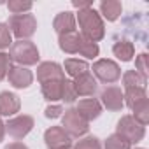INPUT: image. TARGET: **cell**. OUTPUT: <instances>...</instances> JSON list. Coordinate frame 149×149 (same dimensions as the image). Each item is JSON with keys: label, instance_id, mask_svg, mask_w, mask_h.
<instances>
[{"label": "cell", "instance_id": "cell-1", "mask_svg": "<svg viewBox=\"0 0 149 149\" xmlns=\"http://www.w3.org/2000/svg\"><path fill=\"white\" fill-rule=\"evenodd\" d=\"M79 26H81V35L84 40H91V42H98L104 39L105 35V28H104V21L100 18V14L93 9V7H86L79 11L77 16Z\"/></svg>", "mask_w": 149, "mask_h": 149}, {"label": "cell", "instance_id": "cell-2", "mask_svg": "<svg viewBox=\"0 0 149 149\" xmlns=\"http://www.w3.org/2000/svg\"><path fill=\"white\" fill-rule=\"evenodd\" d=\"M6 25L9 26L11 33H14L19 40H26L37 30V21L28 13H25V14H13Z\"/></svg>", "mask_w": 149, "mask_h": 149}, {"label": "cell", "instance_id": "cell-3", "mask_svg": "<svg viewBox=\"0 0 149 149\" xmlns=\"http://www.w3.org/2000/svg\"><path fill=\"white\" fill-rule=\"evenodd\" d=\"M9 58L13 61L19 63L21 67L23 65H35L39 61V49L30 40H18V42L11 44Z\"/></svg>", "mask_w": 149, "mask_h": 149}, {"label": "cell", "instance_id": "cell-4", "mask_svg": "<svg viewBox=\"0 0 149 149\" xmlns=\"http://www.w3.org/2000/svg\"><path fill=\"white\" fill-rule=\"evenodd\" d=\"M116 133L121 135L123 139H126L130 144H137L144 139V126L133 118V116H123L119 121H118V126H116Z\"/></svg>", "mask_w": 149, "mask_h": 149}, {"label": "cell", "instance_id": "cell-5", "mask_svg": "<svg viewBox=\"0 0 149 149\" xmlns=\"http://www.w3.org/2000/svg\"><path fill=\"white\" fill-rule=\"evenodd\" d=\"M70 137H81L88 132V121L76 111V109H68L63 114V126H61Z\"/></svg>", "mask_w": 149, "mask_h": 149}, {"label": "cell", "instance_id": "cell-6", "mask_svg": "<svg viewBox=\"0 0 149 149\" xmlns=\"http://www.w3.org/2000/svg\"><path fill=\"white\" fill-rule=\"evenodd\" d=\"M93 74L104 83V84H112L121 77L119 65L112 60H98L93 63Z\"/></svg>", "mask_w": 149, "mask_h": 149}, {"label": "cell", "instance_id": "cell-7", "mask_svg": "<svg viewBox=\"0 0 149 149\" xmlns=\"http://www.w3.org/2000/svg\"><path fill=\"white\" fill-rule=\"evenodd\" d=\"M33 128V119L26 114H21V116H16L13 119L7 121L6 125V130L7 133L13 137V139H23L25 135L30 133V130Z\"/></svg>", "mask_w": 149, "mask_h": 149}, {"label": "cell", "instance_id": "cell-8", "mask_svg": "<svg viewBox=\"0 0 149 149\" xmlns=\"http://www.w3.org/2000/svg\"><path fill=\"white\" fill-rule=\"evenodd\" d=\"M44 142L49 149H68L70 147V135L61 126H51L44 133Z\"/></svg>", "mask_w": 149, "mask_h": 149}, {"label": "cell", "instance_id": "cell-9", "mask_svg": "<svg viewBox=\"0 0 149 149\" xmlns=\"http://www.w3.org/2000/svg\"><path fill=\"white\" fill-rule=\"evenodd\" d=\"M37 79L40 84L49 83V81H63L65 79V74L61 70V67L54 61H46L40 63L37 68Z\"/></svg>", "mask_w": 149, "mask_h": 149}, {"label": "cell", "instance_id": "cell-10", "mask_svg": "<svg viewBox=\"0 0 149 149\" xmlns=\"http://www.w3.org/2000/svg\"><path fill=\"white\" fill-rule=\"evenodd\" d=\"M7 77H9V83L14 86V88H28L33 81V76L32 72L25 67H11L9 72H7Z\"/></svg>", "mask_w": 149, "mask_h": 149}, {"label": "cell", "instance_id": "cell-11", "mask_svg": "<svg viewBox=\"0 0 149 149\" xmlns=\"http://www.w3.org/2000/svg\"><path fill=\"white\" fill-rule=\"evenodd\" d=\"M100 98H102V104L109 111H121L123 109V93L116 86H107L105 90H102Z\"/></svg>", "mask_w": 149, "mask_h": 149}, {"label": "cell", "instance_id": "cell-12", "mask_svg": "<svg viewBox=\"0 0 149 149\" xmlns=\"http://www.w3.org/2000/svg\"><path fill=\"white\" fill-rule=\"evenodd\" d=\"M74 88H76L77 97L79 95L81 97H93L97 88H98V84H97V81H95V77L91 76V74L86 72V74H83V76L76 77V81H74Z\"/></svg>", "mask_w": 149, "mask_h": 149}, {"label": "cell", "instance_id": "cell-13", "mask_svg": "<svg viewBox=\"0 0 149 149\" xmlns=\"http://www.w3.org/2000/svg\"><path fill=\"white\" fill-rule=\"evenodd\" d=\"M83 40H84L83 35L74 30V32H68V33L60 35L58 44H60V49H61V51H65V53H68V54H76V53H79Z\"/></svg>", "mask_w": 149, "mask_h": 149}, {"label": "cell", "instance_id": "cell-14", "mask_svg": "<svg viewBox=\"0 0 149 149\" xmlns=\"http://www.w3.org/2000/svg\"><path fill=\"white\" fill-rule=\"evenodd\" d=\"M76 111L90 123V121H93V119H97V118L100 116L102 105H100V102H98L97 98H84V100H81V102L77 104Z\"/></svg>", "mask_w": 149, "mask_h": 149}, {"label": "cell", "instance_id": "cell-15", "mask_svg": "<svg viewBox=\"0 0 149 149\" xmlns=\"http://www.w3.org/2000/svg\"><path fill=\"white\" fill-rule=\"evenodd\" d=\"M19 98L14 93L2 91L0 93V114L2 116H13L19 111Z\"/></svg>", "mask_w": 149, "mask_h": 149}, {"label": "cell", "instance_id": "cell-16", "mask_svg": "<svg viewBox=\"0 0 149 149\" xmlns=\"http://www.w3.org/2000/svg\"><path fill=\"white\" fill-rule=\"evenodd\" d=\"M53 28L58 35L74 32L76 30V18H74L72 13H60L53 21Z\"/></svg>", "mask_w": 149, "mask_h": 149}, {"label": "cell", "instance_id": "cell-17", "mask_svg": "<svg viewBox=\"0 0 149 149\" xmlns=\"http://www.w3.org/2000/svg\"><path fill=\"white\" fill-rule=\"evenodd\" d=\"M65 81V79H63ZM63 81H49L42 84V95L47 102L61 100V91H63Z\"/></svg>", "mask_w": 149, "mask_h": 149}, {"label": "cell", "instance_id": "cell-18", "mask_svg": "<svg viewBox=\"0 0 149 149\" xmlns=\"http://www.w3.org/2000/svg\"><path fill=\"white\" fill-rule=\"evenodd\" d=\"M123 86H125V90H133V88L146 90V77H142L135 68L128 70L123 76Z\"/></svg>", "mask_w": 149, "mask_h": 149}, {"label": "cell", "instance_id": "cell-19", "mask_svg": "<svg viewBox=\"0 0 149 149\" xmlns=\"http://www.w3.org/2000/svg\"><path fill=\"white\" fill-rule=\"evenodd\" d=\"M65 70H67L68 76H72L74 79H76V77L83 76V74L90 72V67H88V63H86L84 60H74V58H68V60H65Z\"/></svg>", "mask_w": 149, "mask_h": 149}, {"label": "cell", "instance_id": "cell-20", "mask_svg": "<svg viewBox=\"0 0 149 149\" xmlns=\"http://www.w3.org/2000/svg\"><path fill=\"white\" fill-rule=\"evenodd\" d=\"M100 11L107 21H114L119 18L123 7H121V2H118V0H107V2L100 4Z\"/></svg>", "mask_w": 149, "mask_h": 149}, {"label": "cell", "instance_id": "cell-21", "mask_svg": "<svg viewBox=\"0 0 149 149\" xmlns=\"http://www.w3.org/2000/svg\"><path fill=\"white\" fill-rule=\"evenodd\" d=\"M112 53L121 60V61H130L133 58V53H135V47L132 42L128 40H119L112 46Z\"/></svg>", "mask_w": 149, "mask_h": 149}, {"label": "cell", "instance_id": "cell-22", "mask_svg": "<svg viewBox=\"0 0 149 149\" xmlns=\"http://www.w3.org/2000/svg\"><path fill=\"white\" fill-rule=\"evenodd\" d=\"M123 98H126V105L130 109H133L139 102L146 100V90H140V88H133V90H126V95H123Z\"/></svg>", "mask_w": 149, "mask_h": 149}, {"label": "cell", "instance_id": "cell-23", "mask_svg": "<svg viewBox=\"0 0 149 149\" xmlns=\"http://www.w3.org/2000/svg\"><path fill=\"white\" fill-rule=\"evenodd\" d=\"M133 118L142 125V126H146V123H147V118H149V114H147V111H149V105H147V98L146 100H142V102H139L133 109Z\"/></svg>", "mask_w": 149, "mask_h": 149}, {"label": "cell", "instance_id": "cell-24", "mask_svg": "<svg viewBox=\"0 0 149 149\" xmlns=\"http://www.w3.org/2000/svg\"><path fill=\"white\" fill-rule=\"evenodd\" d=\"M130 147H132V144L126 139H123L121 135H118V133L111 135L105 140V149H130Z\"/></svg>", "mask_w": 149, "mask_h": 149}, {"label": "cell", "instance_id": "cell-25", "mask_svg": "<svg viewBox=\"0 0 149 149\" xmlns=\"http://www.w3.org/2000/svg\"><path fill=\"white\" fill-rule=\"evenodd\" d=\"M7 9L13 14H25L26 11L32 9V2H23V0H9Z\"/></svg>", "mask_w": 149, "mask_h": 149}, {"label": "cell", "instance_id": "cell-26", "mask_svg": "<svg viewBox=\"0 0 149 149\" xmlns=\"http://www.w3.org/2000/svg\"><path fill=\"white\" fill-rule=\"evenodd\" d=\"M76 98H77V93H76V88H74V83L72 81H63L61 100H65L67 104H72Z\"/></svg>", "mask_w": 149, "mask_h": 149}, {"label": "cell", "instance_id": "cell-27", "mask_svg": "<svg viewBox=\"0 0 149 149\" xmlns=\"http://www.w3.org/2000/svg\"><path fill=\"white\" fill-rule=\"evenodd\" d=\"M79 53L86 58H95V56H98V44L91 42V40H83Z\"/></svg>", "mask_w": 149, "mask_h": 149}, {"label": "cell", "instance_id": "cell-28", "mask_svg": "<svg viewBox=\"0 0 149 149\" xmlns=\"http://www.w3.org/2000/svg\"><path fill=\"white\" fill-rule=\"evenodd\" d=\"M76 149H102V146L97 137H86V139L77 140Z\"/></svg>", "mask_w": 149, "mask_h": 149}, {"label": "cell", "instance_id": "cell-29", "mask_svg": "<svg viewBox=\"0 0 149 149\" xmlns=\"http://www.w3.org/2000/svg\"><path fill=\"white\" fill-rule=\"evenodd\" d=\"M13 44V39H11V30L6 23H0V49L4 47H9Z\"/></svg>", "mask_w": 149, "mask_h": 149}, {"label": "cell", "instance_id": "cell-30", "mask_svg": "<svg viewBox=\"0 0 149 149\" xmlns=\"http://www.w3.org/2000/svg\"><path fill=\"white\" fill-rule=\"evenodd\" d=\"M11 68V58L6 53H0V81H2Z\"/></svg>", "mask_w": 149, "mask_h": 149}, {"label": "cell", "instance_id": "cell-31", "mask_svg": "<svg viewBox=\"0 0 149 149\" xmlns=\"http://www.w3.org/2000/svg\"><path fill=\"white\" fill-rule=\"evenodd\" d=\"M135 65H137V72L140 74V76L142 77H147V54L146 53H142V54L137 56Z\"/></svg>", "mask_w": 149, "mask_h": 149}, {"label": "cell", "instance_id": "cell-32", "mask_svg": "<svg viewBox=\"0 0 149 149\" xmlns=\"http://www.w3.org/2000/svg\"><path fill=\"white\" fill-rule=\"evenodd\" d=\"M61 112H65L61 105H49V107L46 109V112H44V114H46V118L54 119V118H60V116H61Z\"/></svg>", "mask_w": 149, "mask_h": 149}, {"label": "cell", "instance_id": "cell-33", "mask_svg": "<svg viewBox=\"0 0 149 149\" xmlns=\"http://www.w3.org/2000/svg\"><path fill=\"white\" fill-rule=\"evenodd\" d=\"M6 149H28L23 142H13V144H9Z\"/></svg>", "mask_w": 149, "mask_h": 149}, {"label": "cell", "instance_id": "cell-34", "mask_svg": "<svg viewBox=\"0 0 149 149\" xmlns=\"http://www.w3.org/2000/svg\"><path fill=\"white\" fill-rule=\"evenodd\" d=\"M72 4H74V7H77L79 11H81V9H86V7H91L90 2H77V0H76V2H72Z\"/></svg>", "mask_w": 149, "mask_h": 149}, {"label": "cell", "instance_id": "cell-35", "mask_svg": "<svg viewBox=\"0 0 149 149\" xmlns=\"http://www.w3.org/2000/svg\"><path fill=\"white\" fill-rule=\"evenodd\" d=\"M4 135H6V125H4L2 119H0V142L4 140Z\"/></svg>", "mask_w": 149, "mask_h": 149}, {"label": "cell", "instance_id": "cell-36", "mask_svg": "<svg viewBox=\"0 0 149 149\" xmlns=\"http://www.w3.org/2000/svg\"><path fill=\"white\" fill-rule=\"evenodd\" d=\"M68 149H70V147H68Z\"/></svg>", "mask_w": 149, "mask_h": 149}]
</instances>
